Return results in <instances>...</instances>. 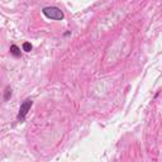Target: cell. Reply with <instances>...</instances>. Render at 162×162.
Instances as JSON below:
<instances>
[{
    "label": "cell",
    "instance_id": "7a4b0ae2",
    "mask_svg": "<svg viewBox=\"0 0 162 162\" xmlns=\"http://www.w3.org/2000/svg\"><path fill=\"white\" fill-rule=\"evenodd\" d=\"M32 104H33V101H32L31 99H25L23 103L20 104V108H19V113H18V117H17L19 122H23V120H24L25 115H27V113L29 112Z\"/></svg>",
    "mask_w": 162,
    "mask_h": 162
},
{
    "label": "cell",
    "instance_id": "277c9868",
    "mask_svg": "<svg viewBox=\"0 0 162 162\" xmlns=\"http://www.w3.org/2000/svg\"><path fill=\"white\" fill-rule=\"evenodd\" d=\"M10 96H12V89L10 86H6L5 87V93H4V100H9L10 99Z\"/></svg>",
    "mask_w": 162,
    "mask_h": 162
},
{
    "label": "cell",
    "instance_id": "5b68a950",
    "mask_svg": "<svg viewBox=\"0 0 162 162\" xmlns=\"http://www.w3.org/2000/svg\"><path fill=\"white\" fill-rule=\"evenodd\" d=\"M23 49L25 51V52H31L32 51V44L29 42H24L23 43Z\"/></svg>",
    "mask_w": 162,
    "mask_h": 162
},
{
    "label": "cell",
    "instance_id": "6da1fadb",
    "mask_svg": "<svg viewBox=\"0 0 162 162\" xmlns=\"http://www.w3.org/2000/svg\"><path fill=\"white\" fill-rule=\"evenodd\" d=\"M42 13L47 18L53 19V20H62L63 19L62 10H60V9L56 8V6H46V8H43Z\"/></svg>",
    "mask_w": 162,
    "mask_h": 162
},
{
    "label": "cell",
    "instance_id": "3957f363",
    "mask_svg": "<svg viewBox=\"0 0 162 162\" xmlns=\"http://www.w3.org/2000/svg\"><path fill=\"white\" fill-rule=\"evenodd\" d=\"M10 53L14 57H20V49H19V47L15 46V44H12L10 46Z\"/></svg>",
    "mask_w": 162,
    "mask_h": 162
}]
</instances>
